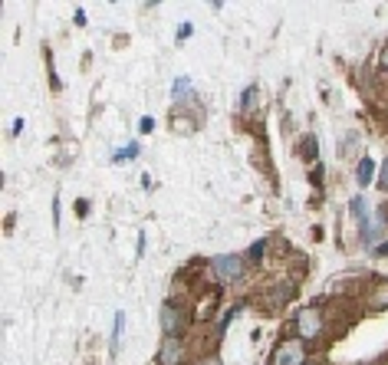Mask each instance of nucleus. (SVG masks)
Instances as JSON below:
<instances>
[{
  "instance_id": "nucleus-15",
  "label": "nucleus",
  "mask_w": 388,
  "mask_h": 365,
  "mask_svg": "<svg viewBox=\"0 0 388 365\" xmlns=\"http://www.w3.org/2000/svg\"><path fill=\"white\" fill-rule=\"evenodd\" d=\"M237 312H240V306H234V310H227V312H224V319H221V326H217V336H224V333H227V326L234 322V316H237Z\"/></svg>"
},
{
  "instance_id": "nucleus-18",
  "label": "nucleus",
  "mask_w": 388,
  "mask_h": 365,
  "mask_svg": "<svg viewBox=\"0 0 388 365\" xmlns=\"http://www.w3.org/2000/svg\"><path fill=\"white\" fill-rule=\"evenodd\" d=\"M191 33H194L191 23H181V27H178V36H174V40H178V43H184V40H188Z\"/></svg>"
},
{
  "instance_id": "nucleus-14",
  "label": "nucleus",
  "mask_w": 388,
  "mask_h": 365,
  "mask_svg": "<svg viewBox=\"0 0 388 365\" xmlns=\"http://www.w3.org/2000/svg\"><path fill=\"white\" fill-rule=\"evenodd\" d=\"M300 158L303 161H316V139L313 135H306V139L300 142Z\"/></svg>"
},
{
  "instance_id": "nucleus-11",
  "label": "nucleus",
  "mask_w": 388,
  "mask_h": 365,
  "mask_svg": "<svg viewBox=\"0 0 388 365\" xmlns=\"http://www.w3.org/2000/svg\"><path fill=\"white\" fill-rule=\"evenodd\" d=\"M372 306H375V310H388V280H378V283H375Z\"/></svg>"
},
{
  "instance_id": "nucleus-2",
  "label": "nucleus",
  "mask_w": 388,
  "mask_h": 365,
  "mask_svg": "<svg viewBox=\"0 0 388 365\" xmlns=\"http://www.w3.org/2000/svg\"><path fill=\"white\" fill-rule=\"evenodd\" d=\"M270 365H310L306 343L303 339H283V343H277V349L270 352Z\"/></svg>"
},
{
  "instance_id": "nucleus-1",
  "label": "nucleus",
  "mask_w": 388,
  "mask_h": 365,
  "mask_svg": "<svg viewBox=\"0 0 388 365\" xmlns=\"http://www.w3.org/2000/svg\"><path fill=\"white\" fill-rule=\"evenodd\" d=\"M211 273L221 283H237L247 273V257H240V254H217V257H211Z\"/></svg>"
},
{
  "instance_id": "nucleus-4",
  "label": "nucleus",
  "mask_w": 388,
  "mask_h": 365,
  "mask_svg": "<svg viewBox=\"0 0 388 365\" xmlns=\"http://www.w3.org/2000/svg\"><path fill=\"white\" fill-rule=\"evenodd\" d=\"M385 227H388V211H382V207H378L375 214H368L366 221H359V230H362V247L375 250L378 240H382V234H385Z\"/></svg>"
},
{
  "instance_id": "nucleus-13",
  "label": "nucleus",
  "mask_w": 388,
  "mask_h": 365,
  "mask_svg": "<svg viewBox=\"0 0 388 365\" xmlns=\"http://www.w3.org/2000/svg\"><path fill=\"white\" fill-rule=\"evenodd\" d=\"M267 247H270V237H260V240H254V247H250L247 260H250V263H260V260H263V254H267Z\"/></svg>"
},
{
  "instance_id": "nucleus-25",
  "label": "nucleus",
  "mask_w": 388,
  "mask_h": 365,
  "mask_svg": "<svg viewBox=\"0 0 388 365\" xmlns=\"http://www.w3.org/2000/svg\"><path fill=\"white\" fill-rule=\"evenodd\" d=\"M375 254H378V257H388V240H385V244H378Z\"/></svg>"
},
{
  "instance_id": "nucleus-24",
  "label": "nucleus",
  "mask_w": 388,
  "mask_h": 365,
  "mask_svg": "<svg viewBox=\"0 0 388 365\" xmlns=\"http://www.w3.org/2000/svg\"><path fill=\"white\" fill-rule=\"evenodd\" d=\"M23 132V118H13V129H11V135H20Z\"/></svg>"
},
{
  "instance_id": "nucleus-20",
  "label": "nucleus",
  "mask_w": 388,
  "mask_h": 365,
  "mask_svg": "<svg viewBox=\"0 0 388 365\" xmlns=\"http://www.w3.org/2000/svg\"><path fill=\"white\" fill-rule=\"evenodd\" d=\"M53 227L60 230V194L53 198Z\"/></svg>"
},
{
  "instance_id": "nucleus-7",
  "label": "nucleus",
  "mask_w": 388,
  "mask_h": 365,
  "mask_svg": "<svg viewBox=\"0 0 388 365\" xmlns=\"http://www.w3.org/2000/svg\"><path fill=\"white\" fill-rule=\"evenodd\" d=\"M172 99H174V106H178V109L191 106V99H194V86H191V79H188V76H178V79H174V86H172Z\"/></svg>"
},
{
  "instance_id": "nucleus-26",
  "label": "nucleus",
  "mask_w": 388,
  "mask_h": 365,
  "mask_svg": "<svg viewBox=\"0 0 388 365\" xmlns=\"http://www.w3.org/2000/svg\"><path fill=\"white\" fill-rule=\"evenodd\" d=\"M310 365H323V362H310Z\"/></svg>"
},
{
  "instance_id": "nucleus-23",
  "label": "nucleus",
  "mask_w": 388,
  "mask_h": 365,
  "mask_svg": "<svg viewBox=\"0 0 388 365\" xmlns=\"http://www.w3.org/2000/svg\"><path fill=\"white\" fill-rule=\"evenodd\" d=\"M198 365H221V359H217V355H205Z\"/></svg>"
},
{
  "instance_id": "nucleus-10",
  "label": "nucleus",
  "mask_w": 388,
  "mask_h": 365,
  "mask_svg": "<svg viewBox=\"0 0 388 365\" xmlns=\"http://www.w3.org/2000/svg\"><path fill=\"white\" fill-rule=\"evenodd\" d=\"M139 155H141L139 142H129V145H125V149L112 151V161H116V165H122V161H132V158H139Z\"/></svg>"
},
{
  "instance_id": "nucleus-21",
  "label": "nucleus",
  "mask_w": 388,
  "mask_h": 365,
  "mask_svg": "<svg viewBox=\"0 0 388 365\" xmlns=\"http://www.w3.org/2000/svg\"><path fill=\"white\" fill-rule=\"evenodd\" d=\"M151 129H155V118H151V116H145V118H141V129H139V132H145V135H148Z\"/></svg>"
},
{
  "instance_id": "nucleus-17",
  "label": "nucleus",
  "mask_w": 388,
  "mask_h": 365,
  "mask_svg": "<svg viewBox=\"0 0 388 365\" xmlns=\"http://www.w3.org/2000/svg\"><path fill=\"white\" fill-rule=\"evenodd\" d=\"M359 149V132H349V139H345L342 151H345V158H349V151H356Z\"/></svg>"
},
{
  "instance_id": "nucleus-5",
  "label": "nucleus",
  "mask_w": 388,
  "mask_h": 365,
  "mask_svg": "<svg viewBox=\"0 0 388 365\" xmlns=\"http://www.w3.org/2000/svg\"><path fill=\"white\" fill-rule=\"evenodd\" d=\"M293 326H296V339H303V343H316V339L323 336V312L300 310Z\"/></svg>"
},
{
  "instance_id": "nucleus-19",
  "label": "nucleus",
  "mask_w": 388,
  "mask_h": 365,
  "mask_svg": "<svg viewBox=\"0 0 388 365\" xmlns=\"http://www.w3.org/2000/svg\"><path fill=\"white\" fill-rule=\"evenodd\" d=\"M323 174H326V168H319V165H316L313 172H310V178H313V184H323Z\"/></svg>"
},
{
  "instance_id": "nucleus-9",
  "label": "nucleus",
  "mask_w": 388,
  "mask_h": 365,
  "mask_svg": "<svg viewBox=\"0 0 388 365\" xmlns=\"http://www.w3.org/2000/svg\"><path fill=\"white\" fill-rule=\"evenodd\" d=\"M293 293H296V283H290V280L277 283V290H273V296H270V306H286Z\"/></svg>"
},
{
  "instance_id": "nucleus-16",
  "label": "nucleus",
  "mask_w": 388,
  "mask_h": 365,
  "mask_svg": "<svg viewBox=\"0 0 388 365\" xmlns=\"http://www.w3.org/2000/svg\"><path fill=\"white\" fill-rule=\"evenodd\" d=\"M378 191H388V158L382 161V165H378Z\"/></svg>"
},
{
  "instance_id": "nucleus-22",
  "label": "nucleus",
  "mask_w": 388,
  "mask_h": 365,
  "mask_svg": "<svg viewBox=\"0 0 388 365\" xmlns=\"http://www.w3.org/2000/svg\"><path fill=\"white\" fill-rule=\"evenodd\" d=\"M378 66H382V69H385V73H388V46H385V50H382V56H378Z\"/></svg>"
},
{
  "instance_id": "nucleus-3",
  "label": "nucleus",
  "mask_w": 388,
  "mask_h": 365,
  "mask_svg": "<svg viewBox=\"0 0 388 365\" xmlns=\"http://www.w3.org/2000/svg\"><path fill=\"white\" fill-rule=\"evenodd\" d=\"M184 329H188V312H184L181 303L168 300L162 306V333H165V339H181Z\"/></svg>"
},
{
  "instance_id": "nucleus-8",
  "label": "nucleus",
  "mask_w": 388,
  "mask_h": 365,
  "mask_svg": "<svg viewBox=\"0 0 388 365\" xmlns=\"http://www.w3.org/2000/svg\"><path fill=\"white\" fill-rule=\"evenodd\" d=\"M356 181L362 184V188H368V184L375 181V158L372 155H362L356 165Z\"/></svg>"
},
{
  "instance_id": "nucleus-6",
  "label": "nucleus",
  "mask_w": 388,
  "mask_h": 365,
  "mask_svg": "<svg viewBox=\"0 0 388 365\" xmlns=\"http://www.w3.org/2000/svg\"><path fill=\"white\" fill-rule=\"evenodd\" d=\"M184 359V343L181 339H165L158 349V365H181Z\"/></svg>"
},
{
  "instance_id": "nucleus-12",
  "label": "nucleus",
  "mask_w": 388,
  "mask_h": 365,
  "mask_svg": "<svg viewBox=\"0 0 388 365\" xmlns=\"http://www.w3.org/2000/svg\"><path fill=\"white\" fill-rule=\"evenodd\" d=\"M122 326H125V312H116V326H112V355L119 352V345H122Z\"/></svg>"
}]
</instances>
